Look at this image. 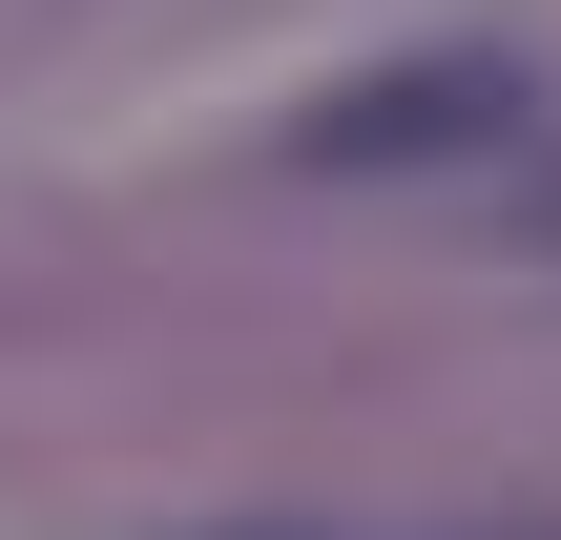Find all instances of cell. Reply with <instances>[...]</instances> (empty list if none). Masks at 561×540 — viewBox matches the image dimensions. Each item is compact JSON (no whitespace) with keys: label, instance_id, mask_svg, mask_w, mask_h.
Returning <instances> with one entry per match:
<instances>
[{"label":"cell","instance_id":"6da1fadb","mask_svg":"<svg viewBox=\"0 0 561 540\" xmlns=\"http://www.w3.org/2000/svg\"><path fill=\"white\" fill-rule=\"evenodd\" d=\"M520 125V62H396L354 104H312V166H437V146H500Z\"/></svg>","mask_w":561,"mask_h":540},{"label":"cell","instance_id":"7a4b0ae2","mask_svg":"<svg viewBox=\"0 0 561 540\" xmlns=\"http://www.w3.org/2000/svg\"><path fill=\"white\" fill-rule=\"evenodd\" d=\"M520 229H541V250H561V166H541V187H520Z\"/></svg>","mask_w":561,"mask_h":540},{"label":"cell","instance_id":"3957f363","mask_svg":"<svg viewBox=\"0 0 561 540\" xmlns=\"http://www.w3.org/2000/svg\"><path fill=\"white\" fill-rule=\"evenodd\" d=\"M229 540H312V520H229Z\"/></svg>","mask_w":561,"mask_h":540}]
</instances>
